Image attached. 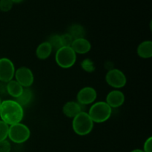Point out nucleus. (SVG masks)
<instances>
[{
	"instance_id": "4468645a",
	"label": "nucleus",
	"mask_w": 152,
	"mask_h": 152,
	"mask_svg": "<svg viewBox=\"0 0 152 152\" xmlns=\"http://www.w3.org/2000/svg\"><path fill=\"white\" fill-rule=\"evenodd\" d=\"M53 49L48 42H43L38 45L36 50V56L39 59L45 60L51 54Z\"/></svg>"
},
{
	"instance_id": "7ed1b4c3",
	"label": "nucleus",
	"mask_w": 152,
	"mask_h": 152,
	"mask_svg": "<svg viewBox=\"0 0 152 152\" xmlns=\"http://www.w3.org/2000/svg\"><path fill=\"white\" fill-rule=\"evenodd\" d=\"M94 123L92 121L88 114L85 111H82L73 118V131L79 136H86L92 132Z\"/></svg>"
},
{
	"instance_id": "bb28decb",
	"label": "nucleus",
	"mask_w": 152,
	"mask_h": 152,
	"mask_svg": "<svg viewBox=\"0 0 152 152\" xmlns=\"http://www.w3.org/2000/svg\"><path fill=\"white\" fill-rule=\"evenodd\" d=\"M1 99H0V106H1Z\"/></svg>"
},
{
	"instance_id": "f03ea898",
	"label": "nucleus",
	"mask_w": 152,
	"mask_h": 152,
	"mask_svg": "<svg viewBox=\"0 0 152 152\" xmlns=\"http://www.w3.org/2000/svg\"><path fill=\"white\" fill-rule=\"evenodd\" d=\"M112 113V108L104 101L94 102L88 112L94 123H102L109 120Z\"/></svg>"
},
{
	"instance_id": "4be33fe9",
	"label": "nucleus",
	"mask_w": 152,
	"mask_h": 152,
	"mask_svg": "<svg viewBox=\"0 0 152 152\" xmlns=\"http://www.w3.org/2000/svg\"><path fill=\"white\" fill-rule=\"evenodd\" d=\"M11 144L7 140L0 142V152H10Z\"/></svg>"
},
{
	"instance_id": "ddd939ff",
	"label": "nucleus",
	"mask_w": 152,
	"mask_h": 152,
	"mask_svg": "<svg viewBox=\"0 0 152 152\" xmlns=\"http://www.w3.org/2000/svg\"><path fill=\"white\" fill-rule=\"evenodd\" d=\"M137 53L142 59H150L152 56V42L151 40L141 42L137 48Z\"/></svg>"
},
{
	"instance_id": "aec40b11",
	"label": "nucleus",
	"mask_w": 152,
	"mask_h": 152,
	"mask_svg": "<svg viewBox=\"0 0 152 152\" xmlns=\"http://www.w3.org/2000/svg\"><path fill=\"white\" fill-rule=\"evenodd\" d=\"M14 3L12 0H0V10L1 12H8L13 7Z\"/></svg>"
},
{
	"instance_id": "9d476101",
	"label": "nucleus",
	"mask_w": 152,
	"mask_h": 152,
	"mask_svg": "<svg viewBox=\"0 0 152 152\" xmlns=\"http://www.w3.org/2000/svg\"><path fill=\"white\" fill-rule=\"evenodd\" d=\"M105 100H106L105 102L111 108H120V106H122L124 104L126 97H125L123 92H122L120 90H117V89H115V90L110 91L107 94Z\"/></svg>"
},
{
	"instance_id": "b1692460",
	"label": "nucleus",
	"mask_w": 152,
	"mask_h": 152,
	"mask_svg": "<svg viewBox=\"0 0 152 152\" xmlns=\"http://www.w3.org/2000/svg\"><path fill=\"white\" fill-rule=\"evenodd\" d=\"M0 94H6L7 92V83L0 82Z\"/></svg>"
},
{
	"instance_id": "f8f14e48",
	"label": "nucleus",
	"mask_w": 152,
	"mask_h": 152,
	"mask_svg": "<svg viewBox=\"0 0 152 152\" xmlns=\"http://www.w3.org/2000/svg\"><path fill=\"white\" fill-rule=\"evenodd\" d=\"M82 106L83 105L75 101H68L62 107V112L65 117L73 119L83 111Z\"/></svg>"
},
{
	"instance_id": "412c9836",
	"label": "nucleus",
	"mask_w": 152,
	"mask_h": 152,
	"mask_svg": "<svg viewBox=\"0 0 152 152\" xmlns=\"http://www.w3.org/2000/svg\"><path fill=\"white\" fill-rule=\"evenodd\" d=\"M61 39H62L63 47H71V44H72L73 41H74L72 37L68 33L61 35Z\"/></svg>"
},
{
	"instance_id": "a211bd4d",
	"label": "nucleus",
	"mask_w": 152,
	"mask_h": 152,
	"mask_svg": "<svg viewBox=\"0 0 152 152\" xmlns=\"http://www.w3.org/2000/svg\"><path fill=\"white\" fill-rule=\"evenodd\" d=\"M47 42H48L49 44L50 45L53 50H54L56 51V50H58L59 49H60L61 48L63 47L62 39H61V35L54 34V35L50 36Z\"/></svg>"
},
{
	"instance_id": "6e6552de",
	"label": "nucleus",
	"mask_w": 152,
	"mask_h": 152,
	"mask_svg": "<svg viewBox=\"0 0 152 152\" xmlns=\"http://www.w3.org/2000/svg\"><path fill=\"white\" fill-rule=\"evenodd\" d=\"M14 78L24 88H30L34 82V76L32 71L28 67H20L15 71Z\"/></svg>"
},
{
	"instance_id": "2eb2a0df",
	"label": "nucleus",
	"mask_w": 152,
	"mask_h": 152,
	"mask_svg": "<svg viewBox=\"0 0 152 152\" xmlns=\"http://www.w3.org/2000/svg\"><path fill=\"white\" fill-rule=\"evenodd\" d=\"M23 90L24 88L15 80H12L8 83H7V94L11 96L12 97L15 98V99L18 98L22 94Z\"/></svg>"
},
{
	"instance_id": "423d86ee",
	"label": "nucleus",
	"mask_w": 152,
	"mask_h": 152,
	"mask_svg": "<svg viewBox=\"0 0 152 152\" xmlns=\"http://www.w3.org/2000/svg\"><path fill=\"white\" fill-rule=\"evenodd\" d=\"M105 81L109 86L118 89L122 88L126 86L127 79L123 71L117 68H114L107 72L105 75Z\"/></svg>"
},
{
	"instance_id": "a878e982",
	"label": "nucleus",
	"mask_w": 152,
	"mask_h": 152,
	"mask_svg": "<svg viewBox=\"0 0 152 152\" xmlns=\"http://www.w3.org/2000/svg\"><path fill=\"white\" fill-rule=\"evenodd\" d=\"M131 152H144L142 151V149H140V148H136V149H134L132 150Z\"/></svg>"
},
{
	"instance_id": "0eeeda50",
	"label": "nucleus",
	"mask_w": 152,
	"mask_h": 152,
	"mask_svg": "<svg viewBox=\"0 0 152 152\" xmlns=\"http://www.w3.org/2000/svg\"><path fill=\"white\" fill-rule=\"evenodd\" d=\"M15 66L8 58H0V82L8 83L13 80L15 74Z\"/></svg>"
},
{
	"instance_id": "5701e85b",
	"label": "nucleus",
	"mask_w": 152,
	"mask_h": 152,
	"mask_svg": "<svg viewBox=\"0 0 152 152\" xmlns=\"http://www.w3.org/2000/svg\"><path fill=\"white\" fill-rule=\"evenodd\" d=\"M142 151L144 152H152V137H149L143 144Z\"/></svg>"
},
{
	"instance_id": "f257e3e1",
	"label": "nucleus",
	"mask_w": 152,
	"mask_h": 152,
	"mask_svg": "<svg viewBox=\"0 0 152 152\" xmlns=\"http://www.w3.org/2000/svg\"><path fill=\"white\" fill-rule=\"evenodd\" d=\"M23 117V107L21 106L16 100L6 99L1 101L0 106V118L6 124L11 126L21 123Z\"/></svg>"
},
{
	"instance_id": "20e7f679",
	"label": "nucleus",
	"mask_w": 152,
	"mask_h": 152,
	"mask_svg": "<svg viewBox=\"0 0 152 152\" xmlns=\"http://www.w3.org/2000/svg\"><path fill=\"white\" fill-rule=\"evenodd\" d=\"M31 137V131L30 129L22 123L9 126L8 136L11 142L16 144H22L29 140Z\"/></svg>"
},
{
	"instance_id": "6ab92c4d",
	"label": "nucleus",
	"mask_w": 152,
	"mask_h": 152,
	"mask_svg": "<svg viewBox=\"0 0 152 152\" xmlns=\"http://www.w3.org/2000/svg\"><path fill=\"white\" fill-rule=\"evenodd\" d=\"M9 126L0 120V142L7 140L8 136Z\"/></svg>"
},
{
	"instance_id": "39448f33",
	"label": "nucleus",
	"mask_w": 152,
	"mask_h": 152,
	"mask_svg": "<svg viewBox=\"0 0 152 152\" xmlns=\"http://www.w3.org/2000/svg\"><path fill=\"white\" fill-rule=\"evenodd\" d=\"M55 61L58 66L62 68H70L74 66L77 61V53L71 47H62L55 53Z\"/></svg>"
},
{
	"instance_id": "393cba45",
	"label": "nucleus",
	"mask_w": 152,
	"mask_h": 152,
	"mask_svg": "<svg viewBox=\"0 0 152 152\" xmlns=\"http://www.w3.org/2000/svg\"><path fill=\"white\" fill-rule=\"evenodd\" d=\"M24 0H12V1H13V3H16V4H19V3H21Z\"/></svg>"
},
{
	"instance_id": "9b49d317",
	"label": "nucleus",
	"mask_w": 152,
	"mask_h": 152,
	"mask_svg": "<svg viewBox=\"0 0 152 152\" xmlns=\"http://www.w3.org/2000/svg\"><path fill=\"white\" fill-rule=\"evenodd\" d=\"M77 54H86L91 49V44L86 38H80L74 39L71 45Z\"/></svg>"
},
{
	"instance_id": "dca6fc26",
	"label": "nucleus",
	"mask_w": 152,
	"mask_h": 152,
	"mask_svg": "<svg viewBox=\"0 0 152 152\" xmlns=\"http://www.w3.org/2000/svg\"><path fill=\"white\" fill-rule=\"evenodd\" d=\"M68 34L73 38V39L85 38L86 36V30L84 27L79 24H74L71 25L68 28Z\"/></svg>"
},
{
	"instance_id": "f3484780",
	"label": "nucleus",
	"mask_w": 152,
	"mask_h": 152,
	"mask_svg": "<svg viewBox=\"0 0 152 152\" xmlns=\"http://www.w3.org/2000/svg\"><path fill=\"white\" fill-rule=\"evenodd\" d=\"M33 92L29 88H24L22 94L16 98V101L21 105L22 107H25L30 104V102L32 101L33 99Z\"/></svg>"
},
{
	"instance_id": "1a4fd4ad",
	"label": "nucleus",
	"mask_w": 152,
	"mask_h": 152,
	"mask_svg": "<svg viewBox=\"0 0 152 152\" xmlns=\"http://www.w3.org/2000/svg\"><path fill=\"white\" fill-rule=\"evenodd\" d=\"M97 97V93L95 88L90 86H86L79 91L77 95V102L82 105L93 104Z\"/></svg>"
}]
</instances>
